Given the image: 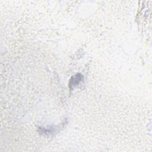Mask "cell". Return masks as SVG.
<instances>
[{
    "mask_svg": "<svg viewBox=\"0 0 152 152\" xmlns=\"http://www.w3.org/2000/svg\"><path fill=\"white\" fill-rule=\"evenodd\" d=\"M83 79V76L80 74H77L74 76H72L69 81V87L70 88H72L75 86L78 85L81 80Z\"/></svg>",
    "mask_w": 152,
    "mask_h": 152,
    "instance_id": "6da1fadb",
    "label": "cell"
}]
</instances>
